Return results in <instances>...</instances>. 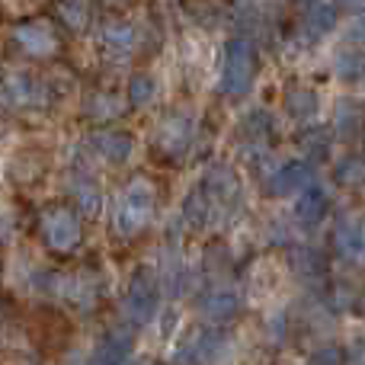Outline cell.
<instances>
[{
    "label": "cell",
    "instance_id": "33",
    "mask_svg": "<svg viewBox=\"0 0 365 365\" xmlns=\"http://www.w3.org/2000/svg\"><path fill=\"white\" fill-rule=\"evenodd\" d=\"M353 38H359V42H365V10L353 19Z\"/></svg>",
    "mask_w": 365,
    "mask_h": 365
},
{
    "label": "cell",
    "instance_id": "1",
    "mask_svg": "<svg viewBox=\"0 0 365 365\" xmlns=\"http://www.w3.org/2000/svg\"><path fill=\"white\" fill-rule=\"evenodd\" d=\"M151 212H154V186L145 177L128 180V186L119 195V205H115V221H113L115 234L135 237L148 225Z\"/></svg>",
    "mask_w": 365,
    "mask_h": 365
},
{
    "label": "cell",
    "instance_id": "28",
    "mask_svg": "<svg viewBox=\"0 0 365 365\" xmlns=\"http://www.w3.org/2000/svg\"><path fill=\"white\" fill-rule=\"evenodd\" d=\"M302 145H304L308 160H324L330 154V138L324 128H308V132L302 135Z\"/></svg>",
    "mask_w": 365,
    "mask_h": 365
},
{
    "label": "cell",
    "instance_id": "29",
    "mask_svg": "<svg viewBox=\"0 0 365 365\" xmlns=\"http://www.w3.org/2000/svg\"><path fill=\"white\" fill-rule=\"evenodd\" d=\"M269 128H272V122H269V115H266L263 109L244 115V122H240V132L250 135V145H259V138H263V135H269Z\"/></svg>",
    "mask_w": 365,
    "mask_h": 365
},
{
    "label": "cell",
    "instance_id": "13",
    "mask_svg": "<svg viewBox=\"0 0 365 365\" xmlns=\"http://www.w3.org/2000/svg\"><path fill=\"white\" fill-rule=\"evenodd\" d=\"M240 311V298L234 289H225V285H215V289H208L205 295H202V314L208 317V321H231L234 314Z\"/></svg>",
    "mask_w": 365,
    "mask_h": 365
},
{
    "label": "cell",
    "instance_id": "32",
    "mask_svg": "<svg viewBox=\"0 0 365 365\" xmlns=\"http://www.w3.org/2000/svg\"><path fill=\"white\" fill-rule=\"evenodd\" d=\"M269 340L272 343H282V336H285V314H272L269 317Z\"/></svg>",
    "mask_w": 365,
    "mask_h": 365
},
{
    "label": "cell",
    "instance_id": "39",
    "mask_svg": "<svg viewBox=\"0 0 365 365\" xmlns=\"http://www.w3.org/2000/svg\"><path fill=\"white\" fill-rule=\"evenodd\" d=\"M362 365H365V362H362Z\"/></svg>",
    "mask_w": 365,
    "mask_h": 365
},
{
    "label": "cell",
    "instance_id": "24",
    "mask_svg": "<svg viewBox=\"0 0 365 365\" xmlns=\"http://www.w3.org/2000/svg\"><path fill=\"white\" fill-rule=\"evenodd\" d=\"M164 289L170 292V295H180L182 292V279H186V269H182V263H180V257H177V247L173 244H167V250H164Z\"/></svg>",
    "mask_w": 365,
    "mask_h": 365
},
{
    "label": "cell",
    "instance_id": "12",
    "mask_svg": "<svg viewBox=\"0 0 365 365\" xmlns=\"http://www.w3.org/2000/svg\"><path fill=\"white\" fill-rule=\"evenodd\" d=\"M135 346V334L128 327H113L106 336L100 340V346H96V359L100 365H122L128 359V353H132Z\"/></svg>",
    "mask_w": 365,
    "mask_h": 365
},
{
    "label": "cell",
    "instance_id": "30",
    "mask_svg": "<svg viewBox=\"0 0 365 365\" xmlns=\"http://www.w3.org/2000/svg\"><path fill=\"white\" fill-rule=\"evenodd\" d=\"M58 13H61V19L71 26V29H83V26H87V10H83L81 0H61V4H58Z\"/></svg>",
    "mask_w": 365,
    "mask_h": 365
},
{
    "label": "cell",
    "instance_id": "3",
    "mask_svg": "<svg viewBox=\"0 0 365 365\" xmlns=\"http://www.w3.org/2000/svg\"><path fill=\"white\" fill-rule=\"evenodd\" d=\"M38 227H42L45 247L55 253H74L83 240L81 215L68 205H48L38 218Z\"/></svg>",
    "mask_w": 365,
    "mask_h": 365
},
{
    "label": "cell",
    "instance_id": "34",
    "mask_svg": "<svg viewBox=\"0 0 365 365\" xmlns=\"http://www.w3.org/2000/svg\"><path fill=\"white\" fill-rule=\"evenodd\" d=\"M353 359L359 362V365L365 362V336H359V340L353 343Z\"/></svg>",
    "mask_w": 365,
    "mask_h": 365
},
{
    "label": "cell",
    "instance_id": "14",
    "mask_svg": "<svg viewBox=\"0 0 365 365\" xmlns=\"http://www.w3.org/2000/svg\"><path fill=\"white\" fill-rule=\"evenodd\" d=\"M189 132H192V125H189L186 115H167L164 125L158 128V145H160V151L177 154V158H180V154L186 151V145H189Z\"/></svg>",
    "mask_w": 365,
    "mask_h": 365
},
{
    "label": "cell",
    "instance_id": "20",
    "mask_svg": "<svg viewBox=\"0 0 365 365\" xmlns=\"http://www.w3.org/2000/svg\"><path fill=\"white\" fill-rule=\"evenodd\" d=\"M103 48L113 51L115 58L128 55L135 48V29L128 23H106L103 26Z\"/></svg>",
    "mask_w": 365,
    "mask_h": 365
},
{
    "label": "cell",
    "instance_id": "21",
    "mask_svg": "<svg viewBox=\"0 0 365 365\" xmlns=\"http://www.w3.org/2000/svg\"><path fill=\"white\" fill-rule=\"evenodd\" d=\"M334 71L340 81H359V77L365 74V51L362 48H353V45H346V48L336 51L334 58Z\"/></svg>",
    "mask_w": 365,
    "mask_h": 365
},
{
    "label": "cell",
    "instance_id": "19",
    "mask_svg": "<svg viewBox=\"0 0 365 365\" xmlns=\"http://www.w3.org/2000/svg\"><path fill=\"white\" fill-rule=\"evenodd\" d=\"M212 199L205 195V189L195 186L192 192L186 195V202H182V221H186L189 227H202L212 221Z\"/></svg>",
    "mask_w": 365,
    "mask_h": 365
},
{
    "label": "cell",
    "instance_id": "10",
    "mask_svg": "<svg viewBox=\"0 0 365 365\" xmlns=\"http://www.w3.org/2000/svg\"><path fill=\"white\" fill-rule=\"evenodd\" d=\"M334 244L343 259H365V218L346 215L334 227Z\"/></svg>",
    "mask_w": 365,
    "mask_h": 365
},
{
    "label": "cell",
    "instance_id": "22",
    "mask_svg": "<svg viewBox=\"0 0 365 365\" xmlns=\"http://www.w3.org/2000/svg\"><path fill=\"white\" fill-rule=\"evenodd\" d=\"M334 177H336L340 186H346V189L365 186V158H359V154H346V158H340L336 160Z\"/></svg>",
    "mask_w": 365,
    "mask_h": 365
},
{
    "label": "cell",
    "instance_id": "25",
    "mask_svg": "<svg viewBox=\"0 0 365 365\" xmlns=\"http://www.w3.org/2000/svg\"><path fill=\"white\" fill-rule=\"evenodd\" d=\"M334 26H336V10H334V6H327V4H317L314 10L304 16V29H308L314 38L327 36Z\"/></svg>",
    "mask_w": 365,
    "mask_h": 365
},
{
    "label": "cell",
    "instance_id": "23",
    "mask_svg": "<svg viewBox=\"0 0 365 365\" xmlns=\"http://www.w3.org/2000/svg\"><path fill=\"white\" fill-rule=\"evenodd\" d=\"M334 128L340 138H353L356 132L362 128V113L353 100H340L336 103V119H334Z\"/></svg>",
    "mask_w": 365,
    "mask_h": 365
},
{
    "label": "cell",
    "instance_id": "9",
    "mask_svg": "<svg viewBox=\"0 0 365 365\" xmlns=\"http://www.w3.org/2000/svg\"><path fill=\"white\" fill-rule=\"evenodd\" d=\"M202 189H205V195L212 199V205H215V202H218V205H237V199H240L237 173H234L231 167H225V164H212V167H208Z\"/></svg>",
    "mask_w": 365,
    "mask_h": 365
},
{
    "label": "cell",
    "instance_id": "27",
    "mask_svg": "<svg viewBox=\"0 0 365 365\" xmlns=\"http://www.w3.org/2000/svg\"><path fill=\"white\" fill-rule=\"evenodd\" d=\"M154 93H158V87H154V81L148 74H135L132 81H128V103L132 106H148V103H154Z\"/></svg>",
    "mask_w": 365,
    "mask_h": 365
},
{
    "label": "cell",
    "instance_id": "35",
    "mask_svg": "<svg viewBox=\"0 0 365 365\" xmlns=\"http://www.w3.org/2000/svg\"><path fill=\"white\" fill-rule=\"evenodd\" d=\"M269 237L282 244V240H289V234H285V227H282V225H272V227H269Z\"/></svg>",
    "mask_w": 365,
    "mask_h": 365
},
{
    "label": "cell",
    "instance_id": "11",
    "mask_svg": "<svg viewBox=\"0 0 365 365\" xmlns=\"http://www.w3.org/2000/svg\"><path fill=\"white\" fill-rule=\"evenodd\" d=\"M87 145L93 148L100 158H106L109 164H125L135 151V138L128 132H93L87 138Z\"/></svg>",
    "mask_w": 365,
    "mask_h": 365
},
{
    "label": "cell",
    "instance_id": "7",
    "mask_svg": "<svg viewBox=\"0 0 365 365\" xmlns=\"http://www.w3.org/2000/svg\"><path fill=\"white\" fill-rule=\"evenodd\" d=\"M13 42L29 58H51L58 51V36H55V29H51V23H45V19L19 23L16 29H13Z\"/></svg>",
    "mask_w": 365,
    "mask_h": 365
},
{
    "label": "cell",
    "instance_id": "31",
    "mask_svg": "<svg viewBox=\"0 0 365 365\" xmlns=\"http://www.w3.org/2000/svg\"><path fill=\"white\" fill-rule=\"evenodd\" d=\"M308 365H343V349L334 346V343H327V346H317L314 353H311Z\"/></svg>",
    "mask_w": 365,
    "mask_h": 365
},
{
    "label": "cell",
    "instance_id": "17",
    "mask_svg": "<svg viewBox=\"0 0 365 365\" xmlns=\"http://www.w3.org/2000/svg\"><path fill=\"white\" fill-rule=\"evenodd\" d=\"M71 192H74L77 215H83V218H96V215L103 212V189H100L96 180H90V177L77 180L74 186H71Z\"/></svg>",
    "mask_w": 365,
    "mask_h": 365
},
{
    "label": "cell",
    "instance_id": "36",
    "mask_svg": "<svg viewBox=\"0 0 365 365\" xmlns=\"http://www.w3.org/2000/svg\"><path fill=\"white\" fill-rule=\"evenodd\" d=\"M359 302H362V314H365V295H362V298H359Z\"/></svg>",
    "mask_w": 365,
    "mask_h": 365
},
{
    "label": "cell",
    "instance_id": "5",
    "mask_svg": "<svg viewBox=\"0 0 365 365\" xmlns=\"http://www.w3.org/2000/svg\"><path fill=\"white\" fill-rule=\"evenodd\" d=\"M0 100L13 109H32L48 103V87L26 71H10L0 83Z\"/></svg>",
    "mask_w": 365,
    "mask_h": 365
},
{
    "label": "cell",
    "instance_id": "37",
    "mask_svg": "<svg viewBox=\"0 0 365 365\" xmlns=\"http://www.w3.org/2000/svg\"><path fill=\"white\" fill-rule=\"evenodd\" d=\"M122 365H138V362H122Z\"/></svg>",
    "mask_w": 365,
    "mask_h": 365
},
{
    "label": "cell",
    "instance_id": "38",
    "mask_svg": "<svg viewBox=\"0 0 365 365\" xmlns=\"http://www.w3.org/2000/svg\"><path fill=\"white\" fill-rule=\"evenodd\" d=\"M90 365H100V362H90Z\"/></svg>",
    "mask_w": 365,
    "mask_h": 365
},
{
    "label": "cell",
    "instance_id": "26",
    "mask_svg": "<svg viewBox=\"0 0 365 365\" xmlns=\"http://www.w3.org/2000/svg\"><path fill=\"white\" fill-rule=\"evenodd\" d=\"M119 113H122V103L115 100V96H109V93H96L93 100L87 103V115L90 119H96V122H109V119H115Z\"/></svg>",
    "mask_w": 365,
    "mask_h": 365
},
{
    "label": "cell",
    "instance_id": "18",
    "mask_svg": "<svg viewBox=\"0 0 365 365\" xmlns=\"http://www.w3.org/2000/svg\"><path fill=\"white\" fill-rule=\"evenodd\" d=\"M289 266H292V272L302 279L324 276V257L314 250V247H304V244L289 247Z\"/></svg>",
    "mask_w": 365,
    "mask_h": 365
},
{
    "label": "cell",
    "instance_id": "16",
    "mask_svg": "<svg viewBox=\"0 0 365 365\" xmlns=\"http://www.w3.org/2000/svg\"><path fill=\"white\" fill-rule=\"evenodd\" d=\"M285 109H289V115H295L298 122L314 119V115L321 113V100H317V93L311 87H304V83H289V90H285Z\"/></svg>",
    "mask_w": 365,
    "mask_h": 365
},
{
    "label": "cell",
    "instance_id": "2",
    "mask_svg": "<svg viewBox=\"0 0 365 365\" xmlns=\"http://www.w3.org/2000/svg\"><path fill=\"white\" fill-rule=\"evenodd\" d=\"M257 48L247 38H234L227 42L225 51V68H221V93L227 100H244L253 87L257 77Z\"/></svg>",
    "mask_w": 365,
    "mask_h": 365
},
{
    "label": "cell",
    "instance_id": "4",
    "mask_svg": "<svg viewBox=\"0 0 365 365\" xmlns=\"http://www.w3.org/2000/svg\"><path fill=\"white\" fill-rule=\"evenodd\" d=\"M158 298H160V282L151 269H138L128 282L125 292V314L132 317V324H148L158 311Z\"/></svg>",
    "mask_w": 365,
    "mask_h": 365
},
{
    "label": "cell",
    "instance_id": "6",
    "mask_svg": "<svg viewBox=\"0 0 365 365\" xmlns=\"http://www.w3.org/2000/svg\"><path fill=\"white\" fill-rule=\"evenodd\" d=\"M227 336L221 330H199L186 346H180V353L173 356L177 365H215L225 356Z\"/></svg>",
    "mask_w": 365,
    "mask_h": 365
},
{
    "label": "cell",
    "instance_id": "8",
    "mask_svg": "<svg viewBox=\"0 0 365 365\" xmlns=\"http://www.w3.org/2000/svg\"><path fill=\"white\" fill-rule=\"evenodd\" d=\"M314 186V170L308 160H289L269 177V195H302Z\"/></svg>",
    "mask_w": 365,
    "mask_h": 365
},
{
    "label": "cell",
    "instance_id": "15",
    "mask_svg": "<svg viewBox=\"0 0 365 365\" xmlns=\"http://www.w3.org/2000/svg\"><path fill=\"white\" fill-rule=\"evenodd\" d=\"M324 215H327V195L314 186L304 189L295 202V221L302 227H317L324 221Z\"/></svg>",
    "mask_w": 365,
    "mask_h": 365
}]
</instances>
